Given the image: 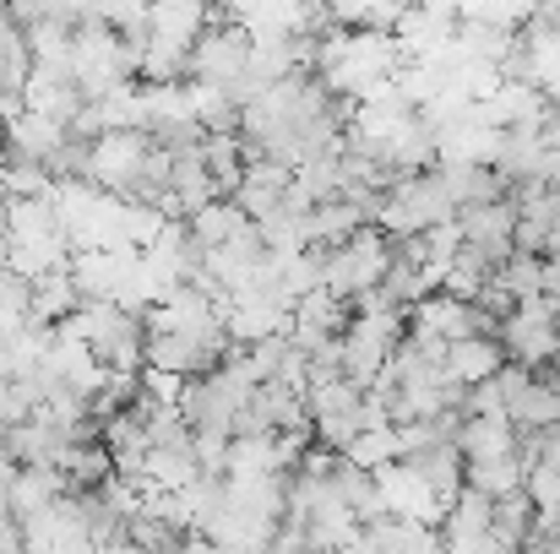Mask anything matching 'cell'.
Returning a JSON list of instances; mask_svg holds the SVG:
<instances>
[{
  "instance_id": "obj_9",
  "label": "cell",
  "mask_w": 560,
  "mask_h": 554,
  "mask_svg": "<svg viewBox=\"0 0 560 554\" xmlns=\"http://www.w3.org/2000/svg\"><path fill=\"white\" fill-rule=\"evenodd\" d=\"M512 365L506 359V349H501V338H490V332H474V338H457V343H446V375L468 391V386H485V380H495L501 369Z\"/></svg>"
},
{
  "instance_id": "obj_5",
  "label": "cell",
  "mask_w": 560,
  "mask_h": 554,
  "mask_svg": "<svg viewBox=\"0 0 560 554\" xmlns=\"http://www.w3.org/2000/svg\"><path fill=\"white\" fill-rule=\"evenodd\" d=\"M495 327H501V321H495L485 305L457 299V294H446V288L424 294V299L408 310V338H413V343H424V349H446V343H457V338L495 332Z\"/></svg>"
},
{
  "instance_id": "obj_1",
  "label": "cell",
  "mask_w": 560,
  "mask_h": 554,
  "mask_svg": "<svg viewBox=\"0 0 560 554\" xmlns=\"http://www.w3.org/2000/svg\"><path fill=\"white\" fill-rule=\"evenodd\" d=\"M402 338H408V310H397L381 294H371V299L354 305V316L338 338V369L360 386H375V375L386 369V359L397 354Z\"/></svg>"
},
{
  "instance_id": "obj_4",
  "label": "cell",
  "mask_w": 560,
  "mask_h": 554,
  "mask_svg": "<svg viewBox=\"0 0 560 554\" xmlns=\"http://www.w3.org/2000/svg\"><path fill=\"white\" fill-rule=\"evenodd\" d=\"M495 338H501V349H506V359L523 369H545L560 359V305L556 299H517L506 316H501V327H495Z\"/></svg>"
},
{
  "instance_id": "obj_17",
  "label": "cell",
  "mask_w": 560,
  "mask_h": 554,
  "mask_svg": "<svg viewBox=\"0 0 560 554\" xmlns=\"http://www.w3.org/2000/svg\"><path fill=\"white\" fill-rule=\"evenodd\" d=\"M539 539L550 544V554H560V528H556V533H539Z\"/></svg>"
},
{
  "instance_id": "obj_2",
  "label": "cell",
  "mask_w": 560,
  "mask_h": 554,
  "mask_svg": "<svg viewBox=\"0 0 560 554\" xmlns=\"http://www.w3.org/2000/svg\"><path fill=\"white\" fill-rule=\"evenodd\" d=\"M392 261H397V239H392L386 228L365 223V228L349 234L343 245L322 250V288H327L332 299H343V305H360V299H371L375 288L386 283Z\"/></svg>"
},
{
  "instance_id": "obj_15",
  "label": "cell",
  "mask_w": 560,
  "mask_h": 554,
  "mask_svg": "<svg viewBox=\"0 0 560 554\" xmlns=\"http://www.w3.org/2000/svg\"><path fill=\"white\" fill-rule=\"evenodd\" d=\"M495 283L506 288L512 305H517V299H539V294H545V256H528V250L506 256L501 272H495Z\"/></svg>"
},
{
  "instance_id": "obj_11",
  "label": "cell",
  "mask_w": 560,
  "mask_h": 554,
  "mask_svg": "<svg viewBox=\"0 0 560 554\" xmlns=\"http://www.w3.org/2000/svg\"><path fill=\"white\" fill-rule=\"evenodd\" d=\"M365 539H371V554H446L441 528L402 522V517H381V522H371Z\"/></svg>"
},
{
  "instance_id": "obj_3",
  "label": "cell",
  "mask_w": 560,
  "mask_h": 554,
  "mask_svg": "<svg viewBox=\"0 0 560 554\" xmlns=\"http://www.w3.org/2000/svg\"><path fill=\"white\" fill-rule=\"evenodd\" d=\"M441 223H457V201H452L441 164L424 175L392 180L375 201V228H386L392 239H419L424 228H441Z\"/></svg>"
},
{
  "instance_id": "obj_7",
  "label": "cell",
  "mask_w": 560,
  "mask_h": 554,
  "mask_svg": "<svg viewBox=\"0 0 560 554\" xmlns=\"http://www.w3.org/2000/svg\"><path fill=\"white\" fill-rule=\"evenodd\" d=\"M375 495H381V511H386V517L424 522V528H441V522H446V511H452V500H446V495H435V484H430L408 457H397V462L375 468Z\"/></svg>"
},
{
  "instance_id": "obj_18",
  "label": "cell",
  "mask_w": 560,
  "mask_h": 554,
  "mask_svg": "<svg viewBox=\"0 0 560 554\" xmlns=\"http://www.w3.org/2000/svg\"><path fill=\"white\" fill-rule=\"evenodd\" d=\"M109 554H131V550H109Z\"/></svg>"
},
{
  "instance_id": "obj_12",
  "label": "cell",
  "mask_w": 560,
  "mask_h": 554,
  "mask_svg": "<svg viewBox=\"0 0 560 554\" xmlns=\"http://www.w3.org/2000/svg\"><path fill=\"white\" fill-rule=\"evenodd\" d=\"M60 495H71L66 468H16V479H11V511L16 517H33V511L55 506Z\"/></svg>"
},
{
  "instance_id": "obj_6",
  "label": "cell",
  "mask_w": 560,
  "mask_h": 554,
  "mask_svg": "<svg viewBox=\"0 0 560 554\" xmlns=\"http://www.w3.org/2000/svg\"><path fill=\"white\" fill-rule=\"evenodd\" d=\"M250 55H256V38L240 22H207L196 49H190V82L234 93L245 82V71H250Z\"/></svg>"
},
{
  "instance_id": "obj_14",
  "label": "cell",
  "mask_w": 560,
  "mask_h": 554,
  "mask_svg": "<svg viewBox=\"0 0 560 554\" xmlns=\"http://www.w3.org/2000/svg\"><path fill=\"white\" fill-rule=\"evenodd\" d=\"M343 457H349L354 468L375 473V468H386V462L402 457V429H397V424H375V429H365V435H354V446H349Z\"/></svg>"
},
{
  "instance_id": "obj_16",
  "label": "cell",
  "mask_w": 560,
  "mask_h": 554,
  "mask_svg": "<svg viewBox=\"0 0 560 554\" xmlns=\"http://www.w3.org/2000/svg\"><path fill=\"white\" fill-rule=\"evenodd\" d=\"M560 250V190H556V234H550V256Z\"/></svg>"
},
{
  "instance_id": "obj_8",
  "label": "cell",
  "mask_w": 560,
  "mask_h": 554,
  "mask_svg": "<svg viewBox=\"0 0 560 554\" xmlns=\"http://www.w3.org/2000/svg\"><path fill=\"white\" fill-rule=\"evenodd\" d=\"M457 228H463V245L474 256H485L490 267H501L506 256H517V201L512 196H490V201H474L457 212Z\"/></svg>"
},
{
  "instance_id": "obj_10",
  "label": "cell",
  "mask_w": 560,
  "mask_h": 554,
  "mask_svg": "<svg viewBox=\"0 0 560 554\" xmlns=\"http://www.w3.org/2000/svg\"><path fill=\"white\" fill-rule=\"evenodd\" d=\"M190 234H196V245H201V256L207 250H223V245H234V239H245L256 223H250V212L234 201V196H218V201H207L196 217H186Z\"/></svg>"
},
{
  "instance_id": "obj_13",
  "label": "cell",
  "mask_w": 560,
  "mask_h": 554,
  "mask_svg": "<svg viewBox=\"0 0 560 554\" xmlns=\"http://www.w3.org/2000/svg\"><path fill=\"white\" fill-rule=\"evenodd\" d=\"M201 164H207V175H212L218 190H240L250 153H245L240 131H229V137H207V142H201Z\"/></svg>"
}]
</instances>
